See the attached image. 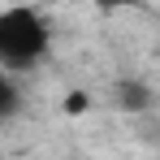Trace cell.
<instances>
[{
	"label": "cell",
	"instance_id": "6da1fadb",
	"mask_svg": "<svg viewBox=\"0 0 160 160\" xmlns=\"http://www.w3.org/2000/svg\"><path fill=\"white\" fill-rule=\"evenodd\" d=\"M52 52V22L39 4H4L0 9V65L26 74Z\"/></svg>",
	"mask_w": 160,
	"mask_h": 160
},
{
	"label": "cell",
	"instance_id": "7a4b0ae2",
	"mask_svg": "<svg viewBox=\"0 0 160 160\" xmlns=\"http://www.w3.org/2000/svg\"><path fill=\"white\" fill-rule=\"evenodd\" d=\"M18 108H22V87H18V74L0 65V121H9Z\"/></svg>",
	"mask_w": 160,
	"mask_h": 160
},
{
	"label": "cell",
	"instance_id": "3957f363",
	"mask_svg": "<svg viewBox=\"0 0 160 160\" xmlns=\"http://www.w3.org/2000/svg\"><path fill=\"white\" fill-rule=\"evenodd\" d=\"M91 9H100V13H130V9H138L143 0H87Z\"/></svg>",
	"mask_w": 160,
	"mask_h": 160
}]
</instances>
